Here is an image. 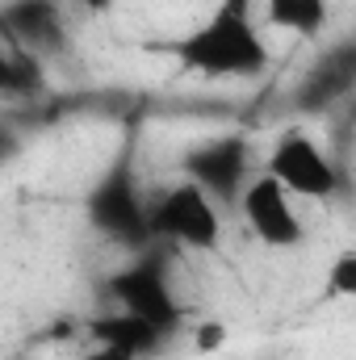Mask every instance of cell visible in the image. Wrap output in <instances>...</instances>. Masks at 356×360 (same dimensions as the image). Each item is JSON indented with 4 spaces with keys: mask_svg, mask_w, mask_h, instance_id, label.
I'll return each instance as SVG.
<instances>
[{
    "mask_svg": "<svg viewBox=\"0 0 356 360\" xmlns=\"http://www.w3.org/2000/svg\"><path fill=\"white\" fill-rule=\"evenodd\" d=\"M177 59L201 76H256L268 68V46L239 4H222L205 25L180 38Z\"/></svg>",
    "mask_w": 356,
    "mask_h": 360,
    "instance_id": "cell-1",
    "label": "cell"
},
{
    "mask_svg": "<svg viewBox=\"0 0 356 360\" xmlns=\"http://www.w3.org/2000/svg\"><path fill=\"white\" fill-rule=\"evenodd\" d=\"M327 289L336 297H352L356 302V248L352 252H340L331 264H327Z\"/></svg>",
    "mask_w": 356,
    "mask_h": 360,
    "instance_id": "cell-7",
    "label": "cell"
},
{
    "mask_svg": "<svg viewBox=\"0 0 356 360\" xmlns=\"http://www.w3.org/2000/svg\"><path fill=\"white\" fill-rule=\"evenodd\" d=\"M268 21L293 34H314L327 21V0H265Z\"/></svg>",
    "mask_w": 356,
    "mask_h": 360,
    "instance_id": "cell-5",
    "label": "cell"
},
{
    "mask_svg": "<svg viewBox=\"0 0 356 360\" xmlns=\"http://www.w3.org/2000/svg\"><path fill=\"white\" fill-rule=\"evenodd\" d=\"M243 218L252 226V235L265 243V248H298L306 239V222L293 214V193L281 184V180L256 176L248 188H243Z\"/></svg>",
    "mask_w": 356,
    "mask_h": 360,
    "instance_id": "cell-3",
    "label": "cell"
},
{
    "mask_svg": "<svg viewBox=\"0 0 356 360\" xmlns=\"http://www.w3.org/2000/svg\"><path fill=\"white\" fill-rule=\"evenodd\" d=\"M76 4H84V8H92V13H105L113 0H76Z\"/></svg>",
    "mask_w": 356,
    "mask_h": 360,
    "instance_id": "cell-9",
    "label": "cell"
},
{
    "mask_svg": "<svg viewBox=\"0 0 356 360\" xmlns=\"http://www.w3.org/2000/svg\"><path fill=\"white\" fill-rule=\"evenodd\" d=\"M151 226L160 235L184 243V248H214L218 235H222V222L214 214V201H210V193L197 180H184L177 188H168V197L155 205Z\"/></svg>",
    "mask_w": 356,
    "mask_h": 360,
    "instance_id": "cell-4",
    "label": "cell"
},
{
    "mask_svg": "<svg viewBox=\"0 0 356 360\" xmlns=\"http://www.w3.org/2000/svg\"><path fill=\"white\" fill-rule=\"evenodd\" d=\"M80 360H134V352L113 348V344H96V348H92V352H84Z\"/></svg>",
    "mask_w": 356,
    "mask_h": 360,
    "instance_id": "cell-8",
    "label": "cell"
},
{
    "mask_svg": "<svg viewBox=\"0 0 356 360\" xmlns=\"http://www.w3.org/2000/svg\"><path fill=\"white\" fill-rule=\"evenodd\" d=\"M189 348H193L197 356H218V352L231 348V327H227L222 319H201V323H193V331H189Z\"/></svg>",
    "mask_w": 356,
    "mask_h": 360,
    "instance_id": "cell-6",
    "label": "cell"
},
{
    "mask_svg": "<svg viewBox=\"0 0 356 360\" xmlns=\"http://www.w3.org/2000/svg\"><path fill=\"white\" fill-rule=\"evenodd\" d=\"M265 172L272 180H281L293 197H302V201H323V197H331L336 193V164L323 155V147L310 139V134H302V130H289V134H281L276 143H272V151H268V164Z\"/></svg>",
    "mask_w": 356,
    "mask_h": 360,
    "instance_id": "cell-2",
    "label": "cell"
}]
</instances>
